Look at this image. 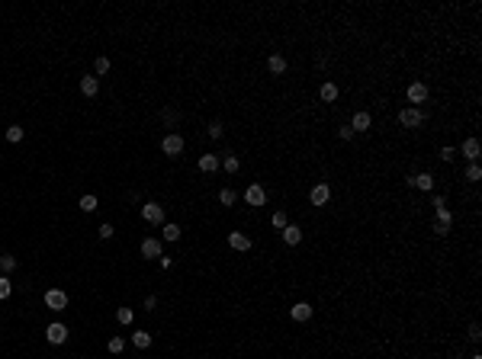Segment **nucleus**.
<instances>
[{
    "label": "nucleus",
    "instance_id": "f03ea898",
    "mask_svg": "<svg viewBox=\"0 0 482 359\" xmlns=\"http://www.w3.org/2000/svg\"><path fill=\"white\" fill-rule=\"evenodd\" d=\"M434 215H437V222L434 225H444V228H450V222H453V215H450V208H447V199L444 196H434Z\"/></svg>",
    "mask_w": 482,
    "mask_h": 359
},
{
    "label": "nucleus",
    "instance_id": "393cba45",
    "mask_svg": "<svg viewBox=\"0 0 482 359\" xmlns=\"http://www.w3.org/2000/svg\"><path fill=\"white\" fill-rule=\"evenodd\" d=\"M10 295H13V282H10L7 276H0V302L10 299Z\"/></svg>",
    "mask_w": 482,
    "mask_h": 359
},
{
    "label": "nucleus",
    "instance_id": "f3484780",
    "mask_svg": "<svg viewBox=\"0 0 482 359\" xmlns=\"http://www.w3.org/2000/svg\"><path fill=\"white\" fill-rule=\"evenodd\" d=\"M219 167H222V161H219L216 154H203V157H199V170H203V173H216Z\"/></svg>",
    "mask_w": 482,
    "mask_h": 359
},
{
    "label": "nucleus",
    "instance_id": "a211bd4d",
    "mask_svg": "<svg viewBox=\"0 0 482 359\" xmlns=\"http://www.w3.org/2000/svg\"><path fill=\"white\" fill-rule=\"evenodd\" d=\"M408 183H411V186H418V189H424V192H431V189H434V177H431L427 170H424V173H418V177H411Z\"/></svg>",
    "mask_w": 482,
    "mask_h": 359
},
{
    "label": "nucleus",
    "instance_id": "20e7f679",
    "mask_svg": "<svg viewBox=\"0 0 482 359\" xmlns=\"http://www.w3.org/2000/svg\"><path fill=\"white\" fill-rule=\"evenodd\" d=\"M328 199H331V186H328V183H315V186L309 189V202L312 205H328Z\"/></svg>",
    "mask_w": 482,
    "mask_h": 359
},
{
    "label": "nucleus",
    "instance_id": "7ed1b4c3",
    "mask_svg": "<svg viewBox=\"0 0 482 359\" xmlns=\"http://www.w3.org/2000/svg\"><path fill=\"white\" fill-rule=\"evenodd\" d=\"M244 202H248V205H254V208L267 205V192H264V186H257V183H251V186L244 189Z\"/></svg>",
    "mask_w": 482,
    "mask_h": 359
},
{
    "label": "nucleus",
    "instance_id": "ea45409f",
    "mask_svg": "<svg viewBox=\"0 0 482 359\" xmlns=\"http://www.w3.org/2000/svg\"><path fill=\"white\" fill-rule=\"evenodd\" d=\"M145 308H148V311L157 308V299H154V295H148V299H145Z\"/></svg>",
    "mask_w": 482,
    "mask_h": 359
},
{
    "label": "nucleus",
    "instance_id": "412c9836",
    "mask_svg": "<svg viewBox=\"0 0 482 359\" xmlns=\"http://www.w3.org/2000/svg\"><path fill=\"white\" fill-rule=\"evenodd\" d=\"M132 346L148 349V346H151V334H148V330H135V334H132Z\"/></svg>",
    "mask_w": 482,
    "mask_h": 359
},
{
    "label": "nucleus",
    "instance_id": "79ce46f5",
    "mask_svg": "<svg viewBox=\"0 0 482 359\" xmlns=\"http://www.w3.org/2000/svg\"><path fill=\"white\" fill-rule=\"evenodd\" d=\"M472 359H482V356H479V353H476V356H472Z\"/></svg>",
    "mask_w": 482,
    "mask_h": 359
},
{
    "label": "nucleus",
    "instance_id": "c85d7f7f",
    "mask_svg": "<svg viewBox=\"0 0 482 359\" xmlns=\"http://www.w3.org/2000/svg\"><path fill=\"white\" fill-rule=\"evenodd\" d=\"M164 241H180V225H164Z\"/></svg>",
    "mask_w": 482,
    "mask_h": 359
},
{
    "label": "nucleus",
    "instance_id": "4c0bfd02",
    "mask_svg": "<svg viewBox=\"0 0 482 359\" xmlns=\"http://www.w3.org/2000/svg\"><path fill=\"white\" fill-rule=\"evenodd\" d=\"M161 119H164V125H174V122H177V112H174V109H164Z\"/></svg>",
    "mask_w": 482,
    "mask_h": 359
},
{
    "label": "nucleus",
    "instance_id": "f704fd0d",
    "mask_svg": "<svg viewBox=\"0 0 482 359\" xmlns=\"http://www.w3.org/2000/svg\"><path fill=\"white\" fill-rule=\"evenodd\" d=\"M338 138H341V141H350V138H354V128H350V125H338Z\"/></svg>",
    "mask_w": 482,
    "mask_h": 359
},
{
    "label": "nucleus",
    "instance_id": "4468645a",
    "mask_svg": "<svg viewBox=\"0 0 482 359\" xmlns=\"http://www.w3.org/2000/svg\"><path fill=\"white\" fill-rule=\"evenodd\" d=\"M299 241H302V228L299 225H286L283 228V244H286V247H296Z\"/></svg>",
    "mask_w": 482,
    "mask_h": 359
},
{
    "label": "nucleus",
    "instance_id": "aec40b11",
    "mask_svg": "<svg viewBox=\"0 0 482 359\" xmlns=\"http://www.w3.org/2000/svg\"><path fill=\"white\" fill-rule=\"evenodd\" d=\"M267 71H270V74H283V71H286V58L274 51V55L267 58Z\"/></svg>",
    "mask_w": 482,
    "mask_h": 359
},
{
    "label": "nucleus",
    "instance_id": "f8f14e48",
    "mask_svg": "<svg viewBox=\"0 0 482 359\" xmlns=\"http://www.w3.org/2000/svg\"><path fill=\"white\" fill-rule=\"evenodd\" d=\"M373 125V119H370V112H363V109H357L354 116H350V128L354 132H366V128Z\"/></svg>",
    "mask_w": 482,
    "mask_h": 359
},
{
    "label": "nucleus",
    "instance_id": "2f4dec72",
    "mask_svg": "<svg viewBox=\"0 0 482 359\" xmlns=\"http://www.w3.org/2000/svg\"><path fill=\"white\" fill-rule=\"evenodd\" d=\"M77 205H81V212H93V208H96V196H81V202H77Z\"/></svg>",
    "mask_w": 482,
    "mask_h": 359
},
{
    "label": "nucleus",
    "instance_id": "5701e85b",
    "mask_svg": "<svg viewBox=\"0 0 482 359\" xmlns=\"http://www.w3.org/2000/svg\"><path fill=\"white\" fill-rule=\"evenodd\" d=\"M463 177H466L469 183H479V180H482V167H479V164H469V167H466V173H463Z\"/></svg>",
    "mask_w": 482,
    "mask_h": 359
},
{
    "label": "nucleus",
    "instance_id": "ddd939ff",
    "mask_svg": "<svg viewBox=\"0 0 482 359\" xmlns=\"http://www.w3.org/2000/svg\"><path fill=\"white\" fill-rule=\"evenodd\" d=\"M142 257H145V260L161 257V241H157V238H145V241H142Z\"/></svg>",
    "mask_w": 482,
    "mask_h": 359
},
{
    "label": "nucleus",
    "instance_id": "cd10ccee",
    "mask_svg": "<svg viewBox=\"0 0 482 359\" xmlns=\"http://www.w3.org/2000/svg\"><path fill=\"white\" fill-rule=\"evenodd\" d=\"M235 199H238V192H235V189H222V192H219V202H222V205H235Z\"/></svg>",
    "mask_w": 482,
    "mask_h": 359
},
{
    "label": "nucleus",
    "instance_id": "473e14b6",
    "mask_svg": "<svg viewBox=\"0 0 482 359\" xmlns=\"http://www.w3.org/2000/svg\"><path fill=\"white\" fill-rule=\"evenodd\" d=\"M93 67H96V74H100V77H103V74H106V71H110V58H106V55H100V58H96V61H93Z\"/></svg>",
    "mask_w": 482,
    "mask_h": 359
},
{
    "label": "nucleus",
    "instance_id": "e433bc0d",
    "mask_svg": "<svg viewBox=\"0 0 482 359\" xmlns=\"http://www.w3.org/2000/svg\"><path fill=\"white\" fill-rule=\"evenodd\" d=\"M469 340H472V343H479V340H482V330H479V324H469Z\"/></svg>",
    "mask_w": 482,
    "mask_h": 359
},
{
    "label": "nucleus",
    "instance_id": "6e6552de",
    "mask_svg": "<svg viewBox=\"0 0 482 359\" xmlns=\"http://www.w3.org/2000/svg\"><path fill=\"white\" fill-rule=\"evenodd\" d=\"M45 340L51 346L65 343V340H68V327H65V324H48V327H45Z\"/></svg>",
    "mask_w": 482,
    "mask_h": 359
},
{
    "label": "nucleus",
    "instance_id": "72a5a7b5",
    "mask_svg": "<svg viewBox=\"0 0 482 359\" xmlns=\"http://www.w3.org/2000/svg\"><path fill=\"white\" fill-rule=\"evenodd\" d=\"M222 135H225L222 122H209V138H222Z\"/></svg>",
    "mask_w": 482,
    "mask_h": 359
},
{
    "label": "nucleus",
    "instance_id": "58836bf2",
    "mask_svg": "<svg viewBox=\"0 0 482 359\" xmlns=\"http://www.w3.org/2000/svg\"><path fill=\"white\" fill-rule=\"evenodd\" d=\"M441 157H444V161H453V157H457V151H453V148H441Z\"/></svg>",
    "mask_w": 482,
    "mask_h": 359
},
{
    "label": "nucleus",
    "instance_id": "2eb2a0df",
    "mask_svg": "<svg viewBox=\"0 0 482 359\" xmlns=\"http://www.w3.org/2000/svg\"><path fill=\"white\" fill-rule=\"evenodd\" d=\"M338 93H341V90H338V84H335V81H325V84L318 87L322 103H335V100H338Z\"/></svg>",
    "mask_w": 482,
    "mask_h": 359
},
{
    "label": "nucleus",
    "instance_id": "423d86ee",
    "mask_svg": "<svg viewBox=\"0 0 482 359\" xmlns=\"http://www.w3.org/2000/svg\"><path fill=\"white\" fill-rule=\"evenodd\" d=\"M161 151L168 154V157H177L180 151H183V138L177 135V132H171V135H164V141H161Z\"/></svg>",
    "mask_w": 482,
    "mask_h": 359
},
{
    "label": "nucleus",
    "instance_id": "9b49d317",
    "mask_svg": "<svg viewBox=\"0 0 482 359\" xmlns=\"http://www.w3.org/2000/svg\"><path fill=\"white\" fill-rule=\"evenodd\" d=\"M289 318L299 321V324H305V321L312 318V305H309V302H296L293 308H289Z\"/></svg>",
    "mask_w": 482,
    "mask_h": 359
},
{
    "label": "nucleus",
    "instance_id": "39448f33",
    "mask_svg": "<svg viewBox=\"0 0 482 359\" xmlns=\"http://www.w3.org/2000/svg\"><path fill=\"white\" fill-rule=\"evenodd\" d=\"M45 308L65 311V308H68V295L61 292V289H48V292H45Z\"/></svg>",
    "mask_w": 482,
    "mask_h": 359
},
{
    "label": "nucleus",
    "instance_id": "b1692460",
    "mask_svg": "<svg viewBox=\"0 0 482 359\" xmlns=\"http://www.w3.org/2000/svg\"><path fill=\"white\" fill-rule=\"evenodd\" d=\"M222 167L229 170V173H238V170H241V161H238V157H235V154H229V157H225V161H222Z\"/></svg>",
    "mask_w": 482,
    "mask_h": 359
},
{
    "label": "nucleus",
    "instance_id": "a878e982",
    "mask_svg": "<svg viewBox=\"0 0 482 359\" xmlns=\"http://www.w3.org/2000/svg\"><path fill=\"white\" fill-rule=\"evenodd\" d=\"M106 349H110L113 356H116V353H122V349H126V340H122V337H110V343H106Z\"/></svg>",
    "mask_w": 482,
    "mask_h": 359
},
{
    "label": "nucleus",
    "instance_id": "c756f323",
    "mask_svg": "<svg viewBox=\"0 0 482 359\" xmlns=\"http://www.w3.org/2000/svg\"><path fill=\"white\" fill-rule=\"evenodd\" d=\"M0 269H4V273H13V269H16V257L4 253V257H0Z\"/></svg>",
    "mask_w": 482,
    "mask_h": 359
},
{
    "label": "nucleus",
    "instance_id": "4be33fe9",
    "mask_svg": "<svg viewBox=\"0 0 482 359\" xmlns=\"http://www.w3.org/2000/svg\"><path fill=\"white\" fill-rule=\"evenodd\" d=\"M23 138H26V128L23 125H10V128H7V141L16 145V141H23Z\"/></svg>",
    "mask_w": 482,
    "mask_h": 359
},
{
    "label": "nucleus",
    "instance_id": "f257e3e1",
    "mask_svg": "<svg viewBox=\"0 0 482 359\" xmlns=\"http://www.w3.org/2000/svg\"><path fill=\"white\" fill-rule=\"evenodd\" d=\"M421 122H424V112L418 109V106H405V109L399 112V125H402V128H418Z\"/></svg>",
    "mask_w": 482,
    "mask_h": 359
},
{
    "label": "nucleus",
    "instance_id": "bb28decb",
    "mask_svg": "<svg viewBox=\"0 0 482 359\" xmlns=\"http://www.w3.org/2000/svg\"><path fill=\"white\" fill-rule=\"evenodd\" d=\"M132 318H135L132 308H116V321L119 324H132Z\"/></svg>",
    "mask_w": 482,
    "mask_h": 359
},
{
    "label": "nucleus",
    "instance_id": "7c9ffc66",
    "mask_svg": "<svg viewBox=\"0 0 482 359\" xmlns=\"http://www.w3.org/2000/svg\"><path fill=\"white\" fill-rule=\"evenodd\" d=\"M270 225H274V228H280V231H283V228L289 225V222H286V212H283V208H280V212H274V218H270Z\"/></svg>",
    "mask_w": 482,
    "mask_h": 359
},
{
    "label": "nucleus",
    "instance_id": "dca6fc26",
    "mask_svg": "<svg viewBox=\"0 0 482 359\" xmlns=\"http://www.w3.org/2000/svg\"><path fill=\"white\" fill-rule=\"evenodd\" d=\"M81 93H84V96H96V93H100V81H96L93 74L81 77Z\"/></svg>",
    "mask_w": 482,
    "mask_h": 359
},
{
    "label": "nucleus",
    "instance_id": "9d476101",
    "mask_svg": "<svg viewBox=\"0 0 482 359\" xmlns=\"http://www.w3.org/2000/svg\"><path fill=\"white\" fill-rule=\"evenodd\" d=\"M142 218H145V222H151V225H161L164 222V208L157 202H145L142 205Z\"/></svg>",
    "mask_w": 482,
    "mask_h": 359
},
{
    "label": "nucleus",
    "instance_id": "a19ab883",
    "mask_svg": "<svg viewBox=\"0 0 482 359\" xmlns=\"http://www.w3.org/2000/svg\"><path fill=\"white\" fill-rule=\"evenodd\" d=\"M434 231H437V238H447V234H450V228H444V225H434Z\"/></svg>",
    "mask_w": 482,
    "mask_h": 359
},
{
    "label": "nucleus",
    "instance_id": "6ab92c4d",
    "mask_svg": "<svg viewBox=\"0 0 482 359\" xmlns=\"http://www.w3.org/2000/svg\"><path fill=\"white\" fill-rule=\"evenodd\" d=\"M479 151H482L479 138H466V141H463V157H466V161H476Z\"/></svg>",
    "mask_w": 482,
    "mask_h": 359
},
{
    "label": "nucleus",
    "instance_id": "c9c22d12",
    "mask_svg": "<svg viewBox=\"0 0 482 359\" xmlns=\"http://www.w3.org/2000/svg\"><path fill=\"white\" fill-rule=\"evenodd\" d=\"M113 234H116V228H113V225H100V238L103 241H110Z\"/></svg>",
    "mask_w": 482,
    "mask_h": 359
},
{
    "label": "nucleus",
    "instance_id": "1a4fd4ad",
    "mask_svg": "<svg viewBox=\"0 0 482 359\" xmlns=\"http://www.w3.org/2000/svg\"><path fill=\"white\" fill-rule=\"evenodd\" d=\"M405 96H408V103H411V106H415V103H424V100H427V84H421V81L408 84Z\"/></svg>",
    "mask_w": 482,
    "mask_h": 359
},
{
    "label": "nucleus",
    "instance_id": "0eeeda50",
    "mask_svg": "<svg viewBox=\"0 0 482 359\" xmlns=\"http://www.w3.org/2000/svg\"><path fill=\"white\" fill-rule=\"evenodd\" d=\"M229 247H232V250H238V253H248V250L254 247V244H251V238H248L244 231H232V234H229Z\"/></svg>",
    "mask_w": 482,
    "mask_h": 359
}]
</instances>
